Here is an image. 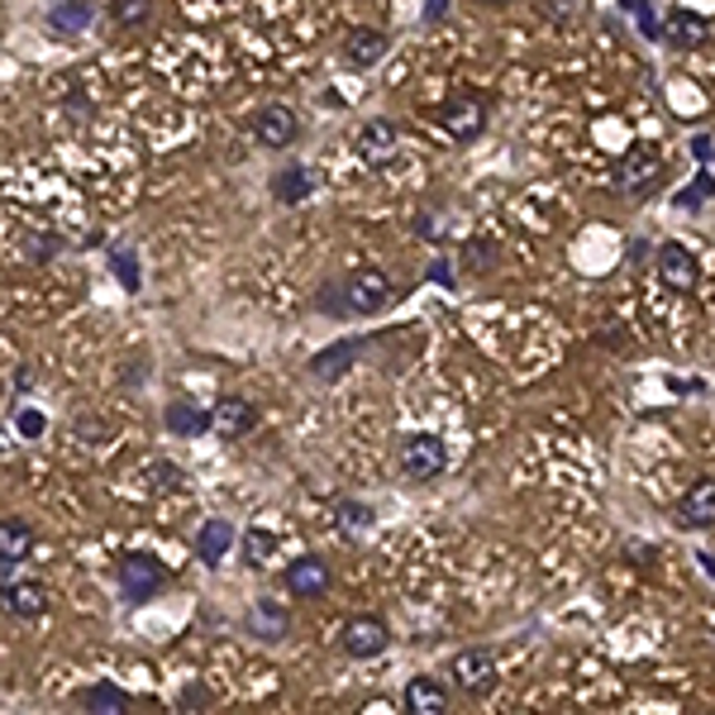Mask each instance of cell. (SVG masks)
<instances>
[{
  "instance_id": "cell-1",
  "label": "cell",
  "mask_w": 715,
  "mask_h": 715,
  "mask_svg": "<svg viewBox=\"0 0 715 715\" xmlns=\"http://www.w3.org/2000/svg\"><path fill=\"white\" fill-rule=\"evenodd\" d=\"M115 582L124 586V601H149L157 596L167 586V568L153 559V553H124L120 559V572H115Z\"/></svg>"
},
{
  "instance_id": "cell-18",
  "label": "cell",
  "mask_w": 715,
  "mask_h": 715,
  "mask_svg": "<svg viewBox=\"0 0 715 715\" xmlns=\"http://www.w3.org/2000/svg\"><path fill=\"white\" fill-rule=\"evenodd\" d=\"M396 149H401V130H396L391 120H368L358 130V153L368 157V163H391Z\"/></svg>"
},
{
  "instance_id": "cell-31",
  "label": "cell",
  "mask_w": 715,
  "mask_h": 715,
  "mask_svg": "<svg viewBox=\"0 0 715 715\" xmlns=\"http://www.w3.org/2000/svg\"><path fill=\"white\" fill-rule=\"evenodd\" d=\"M110 14L120 24H143L153 14V0H110Z\"/></svg>"
},
{
  "instance_id": "cell-32",
  "label": "cell",
  "mask_w": 715,
  "mask_h": 715,
  "mask_svg": "<svg viewBox=\"0 0 715 715\" xmlns=\"http://www.w3.org/2000/svg\"><path fill=\"white\" fill-rule=\"evenodd\" d=\"M14 429H20L24 439H39L48 429V416H43V410H20V416H14Z\"/></svg>"
},
{
  "instance_id": "cell-6",
  "label": "cell",
  "mask_w": 715,
  "mask_h": 715,
  "mask_svg": "<svg viewBox=\"0 0 715 715\" xmlns=\"http://www.w3.org/2000/svg\"><path fill=\"white\" fill-rule=\"evenodd\" d=\"M339 648L348 658H377V654H387L391 648V630L381 625L377 615H354L339 630Z\"/></svg>"
},
{
  "instance_id": "cell-9",
  "label": "cell",
  "mask_w": 715,
  "mask_h": 715,
  "mask_svg": "<svg viewBox=\"0 0 715 715\" xmlns=\"http://www.w3.org/2000/svg\"><path fill=\"white\" fill-rule=\"evenodd\" d=\"M449 667H453V682H458L463 692H477V696H482V692L497 687V658H491L487 648H463V654H458Z\"/></svg>"
},
{
  "instance_id": "cell-41",
  "label": "cell",
  "mask_w": 715,
  "mask_h": 715,
  "mask_svg": "<svg viewBox=\"0 0 715 715\" xmlns=\"http://www.w3.org/2000/svg\"><path fill=\"white\" fill-rule=\"evenodd\" d=\"M487 6H511V0H487Z\"/></svg>"
},
{
  "instance_id": "cell-35",
  "label": "cell",
  "mask_w": 715,
  "mask_h": 715,
  "mask_svg": "<svg viewBox=\"0 0 715 715\" xmlns=\"http://www.w3.org/2000/svg\"><path fill=\"white\" fill-rule=\"evenodd\" d=\"M34 387V368H14V391H29Z\"/></svg>"
},
{
  "instance_id": "cell-19",
  "label": "cell",
  "mask_w": 715,
  "mask_h": 715,
  "mask_svg": "<svg viewBox=\"0 0 715 715\" xmlns=\"http://www.w3.org/2000/svg\"><path fill=\"white\" fill-rule=\"evenodd\" d=\"M34 553V524L20 520V515H6L0 520V568H14Z\"/></svg>"
},
{
  "instance_id": "cell-7",
  "label": "cell",
  "mask_w": 715,
  "mask_h": 715,
  "mask_svg": "<svg viewBox=\"0 0 715 715\" xmlns=\"http://www.w3.org/2000/svg\"><path fill=\"white\" fill-rule=\"evenodd\" d=\"M253 139L263 143V149H292V143L300 139V120H296V110L292 105H263L258 115H253Z\"/></svg>"
},
{
  "instance_id": "cell-13",
  "label": "cell",
  "mask_w": 715,
  "mask_h": 715,
  "mask_svg": "<svg viewBox=\"0 0 715 715\" xmlns=\"http://www.w3.org/2000/svg\"><path fill=\"white\" fill-rule=\"evenodd\" d=\"M658 277L673 286V292H692L702 282V267H696V253L682 244H663L658 248Z\"/></svg>"
},
{
  "instance_id": "cell-27",
  "label": "cell",
  "mask_w": 715,
  "mask_h": 715,
  "mask_svg": "<svg viewBox=\"0 0 715 715\" xmlns=\"http://www.w3.org/2000/svg\"><path fill=\"white\" fill-rule=\"evenodd\" d=\"M263 630V640H282L286 634V611L273 606V601H258V611H253V634Z\"/></svg>"
},
{
  "instance_id": "cell-23",
  "label": "cell",
  "mask_w": 715,
  "mask_h": 715,
  "mask_svg": "<svg viewBox=\"0 0 715 715\" xmlns=\"http://www.w3.org/2000/svg\"><path fill=\"white\" fill-rule=\"evenodd\" d=\"M91 6L86 0H58V10L48 14V29L53 34H82V29H91Z\"/></svg>"
},
{
  "instance_id": "cell-14",
  "label": "cell",
  "mask_w": 715,
  "mask_h": 715,
  "mask_svg": "<svg viewBox=\"0 0 715 715\" xmlns=\"http://www.w3.org/2000/svg\"><path fill=\"white\" fill-rule=\"evenodd\" d=\"M329 563L325 559H315V553H306V559H296L292 568H286V586L300 596V601H315V596H325L329 592Z\"/></svg>"
},
{
  "instance_id": "cell-29",
  "label": "cell",
  "mask_w": 715,
  "mask_h": 715,
  "mask_svg": "<svg viewBox=\"0 0 715 715\" xmlns=\"http://www.w3.org/2000/svg\"><path fill=\"white\" fill-rule=\"evenodd\" d=\"M711 196H715V177H711V172H696V182L687 191H677V205H682V211H696V205L711 201Z\"/></svg>"
},
{
  "instance_id": "cell-30",
  "label": "cell",
  "mask_w": 715,
  "mask_h": 715,
  "mask_svg": "<svg viewBox=\"0 0 715 715\" xmlns=\"http://www.w3.org/2000/svg\"><path fill=\"white\" fill-rule=\"evenodd\" d=\"M58 248H62V238H58V234H29V238H24V258H29V263H48V258H58Z\"/></svg>"
},
{
  "instance_id": "cell-12",
  "label": "cell",
  "mask_w": 715,
  "mask_h": 715,
  "mask_svg": "<svg viewBox=\"0 0 715 715\" xmlns=\"http://www.w3.org/2000/svg\"><path fill=\"white\" fill-rule=\"evenodd\" d=\"M253 425H258V406H253L248 396H219V401L211 406V429H219L225 439L248 435Z\"/></svg>"
},
{
  "instance_id": "cell-5",
  "label": "cell",
  "mask_w": 715,
  "mask_h": 715,
  "mask_svg": "<svg viewBox=\"0 0 715 715\" xmlns=\"http://www.w3.org/2000/svg\"><path fill=\"white\" fill-rule=\"evenodd\" d=\"M439 124L449 130V139L472 143L477 134L487 130V105H482V95H472V91L449 95V101H443V110H439Z\"/></svg>"
},
{
  "instance_id": "cell-28",
  "label": "cell",
  "mask_w": 715,
  "mask_h": 715,
  "mask_svg": "<svg viewBox=\"0 0 715 715\" xmlns=\"http://www.w3.org/2000/svg\"><path fill=\"white\" fill-rule=\"evenodd\" d=\"M273 549H277V534H273V530H248V534H244V563H248V568L267 563V559H273Z\"/></svg>"
},
{
  "instance_id": "cell-33",
  "label": "cell",
  "mask_w": 715,
  "mask_h": 715,
  "mask_svg": "<svg viewBox=\"0 0 715 715\" xmlns=\"http://www.w3.org/2000/svg\"><path fill=\"white\" fill-rule=\"evenodd\" d=\"M177 706H186V711H205V706H211V692H205V687H186V692H177Z\"/></svg>"
},
{
  "instance_id": "cell-17",
  "label": "cell",
  "mask_w": 715,
  "mask_h": 715,
  "mask_svg": "<svg viewBox=\"0 0 715 715\" xmlns=\"http://www.w3.org/2000/svg\"><path fill=\"white\" fill-rule=\"evenodd\" d=\"M362 348H368V339H339V344L320 348V354L310 358V377H320V381H339V377L358 362Z\"/></svg>"
},
{
  "instance_id": "cell-38",
  "label": "cell",
  "mask_w": 715,
  "mask_h": 715,
  "mask_svg": "<svg viewBox=\"0 0 715 715\" xmlns=\"http://www.w3.org/2000/svg\"><path fill=\"white\" fill-rule=\"evenodd\" d=\"M443 6L449 0H425V20H443Z\"/></svg>"
},
{
  "instance_id": "cell-3",
  "label": "cell",
  "mask_w": 715,
  "mask_h": 715,
  "mask_svg": "<svg viewBox=\"0 0 715 715\" xmlns=\"http://www.w3.org/2000/svg\"><path fill=\"white\" fill-rule=\"evenodd\" d=\"M443 468H449V443L439 435H410L401 443V472L410 482H435Z\"/></svg>"
},
{
  "instance_id": "cell-40",
  "label": "cell",
  "mask_w": 715,
  "mask_h": 715,
  "mask_svg": "<svg viewBox=\"0 0 715 715\" xmlns=\"http://www.w3.org/2000/svg\"><path fill=\"white\" fill-rule=\"evenodd\" d=\"M625 10H634V14H648V0H620Z\"/></svg>"
},
{
  "instance_id": "cell-36",
  "label": "cell",
  "mask_w": 715,
  "mask_h": 715,
  "mask_svg": "<svg viewBox=\"0 0 715 715\" xmlns=\"http://www.w3.org/2000/svg\"><path fill=\"white\" fill-rule=\"evenodd\" d=\"M692 153L702 157V163H711V153H715V143L711 139H692Z\"/></svg>"
},
{
  "instance_id": "cell-26",
  "label": "cell",
  "mask_w": 715,
  "mask_h": 715,
  "mask_svg": "<svg viewBox=\"0 0 715 715\" xmlns=\"http://www.w3.org/2000/svg\"><path fill=\"white\" fill-rule=\"evenodd\" d=\"M110 273H115L120 277V286H124V292H139V258H134V248L130 244H115V248H110Z\"/></svg>"
},
{
  "instance_id": "cell-39",
  "label": "cell",
  "mask_w": 715,
  "mask_h": 715,
  "mask_svg": "<svg viewBox=\"0 0 715 715\" xmlns=\"http://www.w3.org/2000/svg\"><path fill=\"white\" fill-rule=\"evenodd\" d=\"M429 282H449V263H435V267H429Z\"/></svg>"
},
{
  "instance_id": "cell-22",
  "label": "cell",
  "mask_w": 715,
  "mask_h": 715,
  "mask_svg": "<svg viewBox=\"0 0 715 715\" xmlns=\"http://www.w3.org/2000/svg\"><path fill=\"white\" fill-rule=\"evenodd\" d=\"M163 425H167V435H182V439H196V435H205L211 429V410H201L196 401H172L167 410H163Z\"/></svg>"
},
{
  "instance_id": "cell-15",
  "label": "cell",
  "mask_w": 715,
  "mask_h": 715,
  "mask_svg": "<svg viewBox=\"0 0 715 715\" xmlns=\"http://www.w3.org/2000/svg\"><path fill=\"white\" fill-rule=\"evenodd\" d=\"M401 706L406 715H449V687L439 677H410Z\"/></svg>"
},
{
  "instance_id": "cell-16",
  "label": "cell",
  "mask_w": 715,
  "mask_h": 715,
  "mask_svg": "<svg viewBox=\"0 0 715 715\" xmlns=\"http://www.w3.org/2000/svg\"><path fill=\"white\" fill-rule=\"evenodd\" d=\"M82 715H134V696L115 687V682H91L86 692H76Z\"/></svg>"
},
{
  "instance_id": "cell-37",
  "label": "cell",
  "mask_w": 715,
  "mask_h": 715,
  "mask_svg": "<svg viewBox=\"0 0 715 715\" xmlns=\"http://www.w3.org/2000/svg\"><path fill=\"white\" fill-rule=\"evenodd\" d=\"M101 435H105V425H95V420H82V439H86V443H95Z\"/></svg>"
},
{
  "instance_id": "cell-10",
  "label": "cell",
  "mask_w": 715,
  "mask_h": 715,
  "mask_svg": "<svg viewBox=\"0 0 715 715\" xmlns=\"http://www.w3.org/2000/svg\"><path fill=\"white\" fill-rule=\"evenodd\" d=\"M677 524L682 530H711L715 524V477H702V482L687 487V497L677 501Z\"/></svg>"
},
{
  "instance_id": "cell-25",
  "label": "cell",
  "mask_w": 715,
  "mask_h": 715,
  "mask_svg": "<svg viewBox=\"0 0 715 715\" xmlns=\"http://www.w3.org/2000/svg\"><path fill=\"white\" fill-rule=\"evenodd\" d=\"M334 524H339V534L358 539V534H368V530H372V511H368L362 501H344L339 511H334Z\"/></svg>"
},
{
  "instance_id": "cell-24",
  "label": "cell",
  "mask_w": 715,
  "mask_h": 715,
  "mask_svg": "<svg viewBox=\"0 0 715 715\" xmlns=\"http://www.w3.org/2000/svg\"><path fill=\"white\" fill-rule=\"evenodd\" d=\"M315 191V177L306 167H282L277 177H273V196L282 201V205H296V201H306Z\"/></svg>"
},
{
  "instance_id": "cell-20",
  "label": "cell",
  "mask_w": 715,
  "mask_h": 715,
  "mask_svg": "<svg viewBox=\"0 0 715 715\" xmlns=\"http://www.w3.org/2000/svg\"><path fill=\"white\" fill-rule=\"evenodd\" d=\"M229 549H234V524L229 520H205L201 534H196V559L205 568H219L229 559Z\"/></svg>"
},
{
  "instance_id": "cell-4",
  "label": "cell",
  "mask_w": 715,
  "mask_h": 715,
  "mask_svg": "<svg viewBox=\"0 0 715 715\" xmlns=\"http://www.w3.org/2000/svg\"><path fill=\"white\" fill-rule=\"evenodd\" d=\"M339 292H344V315H377L391 306L387 273H354L339 282Z\"/></svg>"
},
{
  "instance_id": "cell-2",
  "label": "cell",
  "mask_w": 715,
  "mask_h": 715,
  "mask_svg": "<svg viewBox=\"0 0 715 715\" xmlns=\"http://www.w3.org/2000/svg\"><path fill=\"white\" fill-rule=\"evenodd\" d=\"M658 182H663V157L648 149V143H640V149H630L625 157H620V167H615L620 196H648Z\"/></svg>"
},
{
  "instance_id": "cell-8",
  "label": "cell",
  "mask_w": 715,
  "mask_h": 715,
  "mask_svg": "<svg viewBox=\"0 0 715 715\" xmlns=\"http://www.w3.org/2000/svg\"><path fill=\"white\" fill-rule=\"evenodd\" d=\"M0 606H6L10 615H20V620H39V615H48V586L39 582V578H20V582H6L0 586Z\"/></svg>"
},
{
  "instance_id": "cell-34",
  "label": "cell",
  "mask_w": 715,
  "mask_h": 715,
  "mask_svg": "<svg viewBox=\"0 0 715 715\" xmlns=\"http://www.w3.org/2000/svg\"><path fill=\"white\" fill-rule=\"evenodd\" d=\"M149 482H153V491H167L172 482H177V468H172V463H153V477H149Z\"/></svg>"
},
{
  "instance_id": "cell-11",
  "label": "cell",
  "mask_w": 715,
  "mask_h": 715,
  "mask_svg": "<svg viewBox=\"0 0 715 715\" xmlns=\"http://www.w3.org/2000/svg\"><path fill=\"white\" fill-rule=\"evenodd\" d=\"M387 48H391V39H387V29H372V24H362V29H348V39H344V62L348 68H377L381 58H387Z\"/></svg>"
},
{
  "instance_id": "cell-21",
  "label": "cell",
  "mask_w": 715,
  "mask_h": 715,
  "mask_svg": "<svg viewBox=\"0 0 715 715\" xmlns=\"http://www.w3.org/2000/svg\"><path fill=\"white\" fill-rule=\"evenodd\" d=\"M663 34L673 39L677 48H702L711 39V20L706 14H696V10H673L667 14V24H663Z\"/></svg>"
}]
</instances>
